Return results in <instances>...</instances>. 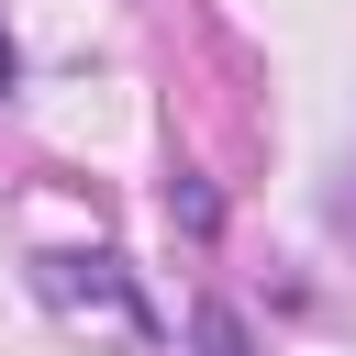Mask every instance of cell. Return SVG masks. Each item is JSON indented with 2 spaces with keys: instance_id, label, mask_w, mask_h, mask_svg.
I'll use <instances>...</instances> for the list:
<instances>
[{
  "instance_id": "cell-1",
  "label": "cell",
  "mask_w": 356,
  "mask_h": 356,
  "mask_svg": "<svg viewBox=\"0 0 356 356\" xmlns=\"http://www.w3.org/2000/svg\"><path fill=\"white\" fill-rule=\"evenodd\" d=\"M44 289H56V300H100V312H111L122 334H145V323H156V312L134 300V278H122L111 256H44Z\"/></svg>"
},
{
  "instance_id": "cell-2",
  "label": "cell",
  "mask_w": 356,
  "mask_h": 356,
  "mask_svg": "<svg viewBox=\"0 0 356 356\" xmlns=\"http://www.w3.org/2000/svg\"><path fill=\"white\" fill-rule=\"evenodd\" d=\"M189 334H200V356H256V345H245V323H234L222 300H200V323H189Z\"/></svg>"
},
{
  "instance_id": "cell-3",
  "label": "cell",
  "mask_w": 356,
  "mask_h": 356,
  "mask_svg": "<svg viewBox=\"0 0 356 356\" xmlns=\"http://www.w3.org/2000/svg\"><path fill=\"white\" fill-rule=\"evenodd\" d=\"M167 211H178V222H189V234H211V222H222V200H211V189H200V178H178V189H167Z\"/></svg>"
},
{
  "instance_id": "cell-4",
  "label": "cell",
  "mask_w": 356,
  "mask_h": 356,
  "mask_svg": "<svg viewBox=\"0 0 356 356\" xmlns=\"http://www.w3.org/2000/svg\"><path fill=\"white\" fill-rule=\"evenodd\" d=\"M334 234H356V167L334 178Z\"/></svg>"
},
{
  "instance_id": "cell-5",
  "label": "cell",
  "mask_w": 356,
  "mask_h": 356,
  "mask_svg": "<svg viewBox=\"0 0 356 356\" xmlns=\"http://www.w3.org/2000/svg\"><path fill=\"white\" fill-rule=\"evenodd\" d=\"M11 89H22V56H11V33H0V100H11Z\"/></svg>"
}]
</instances>
